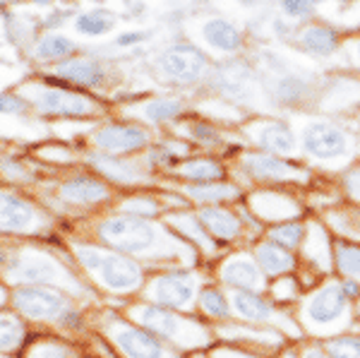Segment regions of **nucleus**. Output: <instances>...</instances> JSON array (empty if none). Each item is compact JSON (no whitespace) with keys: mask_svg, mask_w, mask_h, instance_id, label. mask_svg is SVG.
Instances as JSON below:
<instances>
[{"mask_svg":"<svg viewBox=\"0 0 360 358\" xmlns=\"http://www.w3.org/2000/svg\"><path fill=\"white\" fill-rule=\"evenodd\" d=\"M154 72L166 84L176 87H195L205 82L212 72V60L205 51L193 41H176L166 46L154 58Z\"/></svg>","mask_w":360,"mask_h":358,"instance_id":"nucleus-1","label":"nucleus"},{"mask_svg":"<svg viewBox=\"0 0 360 358\" xmlns=\"http://www.w3.org/2000/svg\"><path fill=\"white\" fill-rule=\"evenodd\" d=\"M264 58H266L264 70H269L271 77L266 79V82H262V87L274 106L300 108L303 103H307L312 96H315L317 84H315V77H312V75L288 70L283 58L276 53H264Z\"/></svg>","mask_w":360,"mask_h":358,"instance_id":"nucleus-2","label":"nucleus"},{"mask_svg":"<svg viewBox=\"0 0 360 358\" xmlns=\"http://www.w3.org/2000/svg\"><path fill=\"white\" fill-rule=\"evenodd\" d=\"M22 96H27L29 106H34L39 113L56 115V118H86V115H94L98 108L91 96L51 84H25Z\"/></svg>","mask_w":360,"mask_h":358,"instance_id":"nucleus-3","label":"nucleus"},{"mask_svg":"<svg viewBox=\"0 0 360 358\" xmlns=\"http://www.w3.org/2000/svg\"><path fill=\"white\" fill-rule=\"evenodd\" d=\"M193 39L202 51L226 58H236L245 51L248 37L233 20L224 15H207L202 20H197V25L193 27Z\"/></svg>","mask_w":360,"mask_h":358,"instance_id":"nucleus-4","label":"nucleus"},{"mask_svg":"<svg viewBox=\"0 0 360 358\" xmlns=\"http://www.w3.org/2000/svg\"><path fill=\"white\" fill-rule=\"evenodd\" d=\"M98 234L111 248H118V250L125 252H147L159 243V234H156L152 224L132 215L108 219V222L101 224Z\"/></svg>","mask_w":360,"mask_h":358,"instance_id":"nucleus-5","label":"nucleus"},{"mask_svg":"<svg viewBox=\"0 0 360 358\" xmlns=\"http://www.w3.org/2000/svg\"><path fill=\"white\" fill-rule=\"evenodd\" d=\"M209 84L217 94H221L224 99L236 101V103H250L257 87V70L255 65H250L248 60H243L240 56L226 58L217 70L209 72Z\"/></svg>","mask_w":360,"mask_h":358,"instance_id":"nucleus-6","label":"nucleus"},{"mask_svg":"<svg viewBox=\"0 0 360 358\" xmlns=\"http://www.w3.org/2000/svg\"><path fill=\"white\" fill-rule=\"evenodd\" d=\"M300 147L317 161H336L348 154V135L341 125L327 120H310L300 132Z\"/></svg>","mask_w":360,"mask_h":358,"instance_id":"nucleus-7","label":"nucleus"},{"mask_svg":"<svg viewBox=\"0 0 360 358\" xmlns=\"http://www.w3.org/2000/svg\"><path fill=\"white\" fill-rule=\"evenodd\" d=\"M344 32L336 29L334 25L324 20H307L303 25L295 27L293 34V46L300 53L319 58V60H329V58L341 53V46H344Z\"/></svg>","mask_w":360,"mask_h":358,"instance_id":"nucleus-8","label":"nucleus"},{"mask_svg":"<svg viewBox=\"0 0 360 358\" xmlns=\"http://www.w3.org/2000/svg\"><path fill=\"white\" fill-rule=\"evenodd\" d=\"M91 142H94L96 152L123 157V154H135L149 147L152 135L147 128L135 123H108L91 135Z\"/></svg>","mask_w":360,"mask_h":358,"instance_id":"nucleus-9","label":"nucleus"},{"mask_svg":"<svg viewBox=\"0 0 360 358\" xmlns=\"http://www.w3.org/2000/svg\"><path fill=\"white\" fill-rule=\"evenodd\" d=\"M250 137L259 147V152L276 157H291L298 149V137L286 120H259L250 125Z\"/></svg>","mask_w":360,"mask_h":358,"instance_id":"nucleus-10","label":"nucleus"},{"mask_svg":"<svg viewBox=\"0 0 360 358\" xmlns=\"http://www.w3.org/2000/svg\"><path fill=\"white\" fill-rule=\"evenodd\" d=\"M53 75L75 87H86V89H98L108 79L106 65L89 56H70L65 60L56 63Z\"/></svg>","mask_w":360,"mask_h":358,"instance_id":"nucleus-11","label":"nucleus"},{"mask_svg":"<svg viewBox=\"0 0 360 358\" xmlns=\"http://www.w3.org/2000/svg\"><path fill=\"white\" fill-rule=\"evenodd\" d=\"M8 272L15 281H27V284H53L65 276L60 264L44 252H22L13 260Z\"/></svg>","mask_w":360,"mask_h":358,"instance_id":"nucleus-12","label":"nucleus"},{"mask_svg":"<svg viewBox=\"0 0 360 358\" xmlns=\"http://www.w3.org/2000/svg\"><path fill=\"white\" fill-rule=\"evenodd\" d=\"M13 298L17 308L27 317H34V320H60V315L68 310L65 301L56 291H49V288H39V286L17 288Z\"/></svg>","mask_w":360,"mask_h":358,"instance_id":"nucleus-13","label":"nucleus"},{"mask_svg":"<svg viewBox=\"0 0 360 358\" xmlns=\"http://www.w3.org/2000/svg\"><path fill=\"white\" fill-rule=\"evenodd\" d=\"M243 171L250 173L252 178L264 183H281V181H295V178H303L305 173L295 169L293 164H288L283 157L266 152H250L243 154Z\"/></svg>","mask_w":360,"mask_h":358,"instance_id":"nucleus-14","label":"nucleus"},{"mask_svg":"<svg viewBox=\"0 0 360 358\" xmlns=\"http://www.w3.org/2000/svg\"><path fill=\"white\" fill-rule=\"evenodd\" d=\"M98 276H101L103 286L113 288V291H130L142 281V272L130 257H120L113 252H106L98 264Z\"/></svg>","mask_w":360,"mask_h":358,"instance_id":"nucleus-15","label":"nucleus"},{"mask_svg":"<svg viewBox=\"0 0 360 358\" xmlns=\"http://www.w3.org/2000/svg\"><path fill=\"white\" fill-rule=\"evenodd\" d=\"M195 296V279L185 272H171L161 276L154 286V298L168 308H185Z\"/></svg>","mask_w":360,"mask_h":358,"instance_id":"nucleus-16","label":"nucleus"},{"mask_svg":"<svg viewBox=\"0 0 360 358\" xmlns=\"http://www.w3.org/2000/svg\"><path fill=\"white\" fill-rule=\"evenodd\" d=\"M346 310V293L341 286H324L307 303V317L315 325H332Z\"/></svg>","mask_w":360,"mask_h":358,"instance_id":"nucleus-17","label":"nucleus"},{"mask_svg":"<svg viewBox=\"0 0 360 358\" xmlns=\"http://www.w3.org/2000/svg\"><path fill=\"white\" fill-rule=\"evenodd\" d=\"M115 342L127 358H166V351L159 344V339H154L149 332L135 330V327L120 330L115 334Z\"/></svg>","mask_w":360,"mask_h":358,"instance_id":"nucleus-18","label":"nucleus"},{"mask_svg":"<svg viewBox=\"0 0 360 358\" xmlns=\"http://www.w3.org/2000/svg\"><path fill=\"white\" fill-rule=\"evenodd\" d=\"M60 195L63 200L75 202V205H96L108 198V188L91 176H75L60 186Z\"/></svg>","mask_w":360,"mask_h":358,"instance_id":"nucleus-19","label":"nucleus"},{"mask_svg":"<svg viewBox=\"0 0 360 358\" xmlns=\"http://www.w3.org/2000/svg\"><path fill=\"white\" fill-rule=\"evenodd\" d=\"M89 164L94 166L98 173H103L106 178H111L113 183H137L144 178V173L139 171L137 164L123 161L120 157L113 154H103V152H91L89 154Z\"/></svg>","mask_w":360,"mask_h":358,"instance_id":"nucleus-20","label":"nucleus"},{"mask_svg":"<svg viewBox=\"0 0 360 358\" xmlns=\"http://www.w3.org/2000/svg\"><path fill=\"white\" fill-rule=\"evenodd\" d=\"M34 224L32 205L0 190V231H25Z\"/></svg>","mask_w":360,"mask_h":358,"instance_id":"nucleus-21","label":"nucleus"},{"mask_svg":"<svg viewBox=\"0 0 360 358\" xmlns=\"http://www.w3.org/2000/svg\"><path fill=\"white\" fill-rule=\"evenodd\" d=\"M183 113H185V103L176 99V96H156V99H149L135 106L137 118H142L144 123H152V125L176 120Z\"/></svg>","mask_w":360,"mask_h":358,"instance_id":"nucleus-22","label":"nucleus"},{"mask_svg":"<svg viewBox=\"0 0 360 358\" xmlns=\"http://www.w3.org/2000/svg\"><path fill=\"white\" fill-rule=\"evenodd\" d=\"M75 51H77V44L70 37L58 34V32H49L37 41L32 56L41 63H60V60H65V58L75 56Z\"/></svg>","mask_w":360,"mask_h":358,"instance_id":"nucleus-23","label":"nucleus"},{"mask_svg":"<svg viewBox=\"0 0 360 358\" xmlns=\"http://www.w3.org/2000/svg\"><path fill=\"white\" fill-rule=\"evenodd\" d=\"M72 27L79 37H89V39L106 37V34H111L115 27V15L106 8L84 10V13H79L75 17Z\"/></svg>","mask_w":360,"mask_h":358,"instance_id":"nucleus-24","label":"nucleus"},{"mask_svg":"<svg viewBox=\"0 0 360 358\" xmlns=\"http://www.w3.org/2000/svg\"><path fill=\"white\" fill-rule=\"evenodd\" d=\"M221 276L226 284L245 288V291H255L262 286V274H259L257 264L248 257H233L231 262H226Z\"/></svg>","mask_w":360,"mask_h":358,"instance_id":"nucleus-25","label":"nucleus"},{"mask_svg":"<svg viewBox=\"0 0 360 358\" xmlns=\"http://www.w3.org/2000/svg\"><path fill=\"white\" fill-rule=\"evenodd\" d=\"M178 173L183 178H190V181H197V183H214V181H221V178L226 176V169L219 164L217 159L195 157V159L180 161Z\"/></svg>","mask_w":360,"mask_h":358,"instance_id":"nucleus-26","label":"nucleus"},{"mask_svg":"<svg viewBox=\"0 0 360 358\" xmlns=\"http://www.w3.org/2000/svg\"><path fill=\"white\" fill-rule=\"evenodd\" d=\"M139 320H142V325L147 327L149 332L159 334V337H166V339L178 337L180 327H183L180 317H176L173 313H168L166 308H156V305H149V308H144L142 315H139Z\"/></svg>","mask_w":360,"mask_h":358,"instance_id":"nucleus-27","label":"nucleus"},{"mask_svg":"<svg viewBox=\"0 0 360 358\" xmlns=\"http://www.w3.org/2000/svg\"><path fill=\"white\" fill-rule=\"evenodd\" d=\"M200 222H202V226L212 231L217 238H226V241L236 238L238 231H240V222H238L229 210H219V207H207V210H202Z\"/></svg>","mask_w":360,"mask_h":358,"instance_id":"nucleus-28","label":"nucleus"},{"mask_svg":"<svg viewBox=\"0 0 360 358\" xmlns=\"http://www.w3.org/2000/svg\"><path fill=\"white\" fill-rule=\"evenodd\" d=\"M257 260L264 267V272H271V274L286 272V269L293 267V257L288 255V250L281 245H276V243L259 245L257 248Z\"/></svg>","mask_w":360,"mask_h":358,"instance_id":"nucleus-29","label":"nucleus"},{"mask_svg":"<svg viewBox=\"0 0 360 358\" xmlns=\"http://www.w3.org/2000/svg\"><path fill=\"white\" fill-rule=\"evenodd\" d=\"M233 305L238 310V315H243L245 320H266L271 315V305L262 301L259 296H255L252 291H238L233 296Z\"/></svg>","mask_w":360,"mask_h":358,"instance_id":"nucleus-30","label":"nucleus"},{"mask_svg":"<svg viewBox=\"0 0 360 358\" xmlns=\"http://www.w3.org/2000/svg\"><path fill=\"white\" fill-rule=\"evenodd\" d=\"M188 195L195 198L197 202H207V205H214V202L221 200H231L238 195V190L229 183H200V186H188Z\"/></svg>","mask_w":360,"mask_h":358,"instance_id":"nucleus-31","label":"nucleus"},{"mask_svg":"<svg viewBox=\"0 0 360 358\" xmlns=\"http://www.w3.org/2000/svg\"><path fill=\"white\" fill-rule=\"evenodd\" d=\"M276 8L281 17L303 25L307 20H315L317 0H276Z\"/></svg>","mask_w":360,"mask_h":358,"instance_id":"nucleus-32","label":"nucleus"},{"mask_svg":"<svg viewBox=\"0 0 360 358\" xmlns=\"http://www.w3.org/2000/svg\"><path fill=\"white\" fill-rule=\"evenodd\" d=\"M25 337V330H22L20 320L13 315H0V351L15 349L17 344Z\"/></svg>","mask_w":360,"mask_h":358,"instance_id":"nucleus-33","label":"nucleus"},{"mask_svg":"<svg viewBox=\"0 0 360 358\" xmlns=\"http://www.w3.org/2000/svg\"><path fill=\"white\" fill-rule=\"evenodd\" d=\"M190 140L202 144V147H217L219 142H221V132L214 128L212 123H207V120H195V123H190Z\"/></svg>","mask_w":360,"mask_h":358,"instance_id":"nucleus-34","label":"nucleus"},{"mask_svg":"<svg viewBox=\"0 0 360 358\" xmlns=\"http://www.w3.org/2000/svg\"><path fill=\"white\" fill-rule=\"evenodd\" d=\"M303 236H305V229L300 226V224H281V226H276L271 231V241H274L276 245L286 248V250L298 245Z\"/></svg>","mask_w":360,"mask_h":358,"instance_id":"nucleus-35","label":"nucleus"},{"mask_svg":"<svg viewBox=\"0 0 360 358\" xmlns=\"http://www.w3.org/2000/svg\"><path fill=\"white\" fill-rule=\"evenodd\" d=\"M336 262H339V269L351 276H358L360 279V248L353 245H339L336 248Z\"/></svg>","mask_w":360,"mask_h":358,"instance_id":"nucleus-36","label":"nucleus"},{"mask_svg":"<svg viewBox=\"0 0 360 358\" xmlns=\"http://www.w3.org/2000/svg\"><path fill=\"white\" fill-rule=\"evenodd\" d=\"M332 358H360V337H339L329 342Z\"/></svg>","mask_w":360,"mask_h":358,"instance_id":"nucleus-37","label":"nucleus"},{"mask_svg":"<svg viewBox=\"0 0 360 358\" xmlns=\"http://www.w3.org/2000/svg\"><path fill=\"white\" fill-rule=\"evenodd\" d=\"M202 308H205L209 315H219V317L229 315V303H226V298L219 291H214V288L202 291Z\"/></svg>","mask_w":360,"mask_h":358,"instance_id":"nucleus-38","label":"nucleus"},{"mask_svg":"<svg viewBox=\"0 0 360 358\" xmlns=\"http://www.w3.org/2000/svg\"><path fill=\"white\" fill-rule=\"evenodd\" d=\"M123 210L127 212V215L144 219V217H154L156 212H159V205H156L154 200H149V198H132V200L125 202Z\"/></svg>","mask_w":360,"mask_h":358,"instance_id":"nucleus-39","label":"nucleus"},{"mask_svg":"<svg viewBox=\"0 0 360 358\" xmlns=\"http://www.w3.org/2000/svg\"><path fill=\"white\" fill-rule=\"evenodd\" d=\"M27 111H29V101L25 99V96L8 94V91H3V94H0V113L25 115Z\"/></svg>","mask_w":360,"mask_h":358,"instance_id":"nucleus-40","label":"nucleus"},{"mask_svg":"<svg viewBox=\"0 0 360 358\" xmlns=\"http://www.w3.org/2000/svg\"><path fill=\"white\" fill-rule=\"evenodd\" d=\"M149 37H152V34L144 32V29H127V32H120L118 37H115V46H118V49H135V46L147 41Z\"/></svg>","mask_w":360,"mask_h":358,"instance_id":"nucleus-41","label":"nucleus"},{"mask_svg":"<svg viewBox=\"0 0 360 358\" xmlns=\"http://www.w3.org/2000/svg\"><path fill=\"white\" fill-rule=\"evenodd\" d=\"M341 53L348 58L356 70H360V34H353V37L344 39V46H341Z\"/></svg>","mask_w":360,"mask_h":358,"instance_id":"nucleus-42","label":"nucleus"},{"mask_svg":"<svg viewBox=\"0 0 360 358\" xmlns=\"http://www.w3.org/2000/svg\"><path fill=\"white\" fill-rule=\"evenodd\" d=\"M173 222L178 224L180 229L185 231V234L190 236V238H197L200 241L202 245H209V241L205 238V234H202V231H207L205 226H202V224H197L195 219H188V217H180V219H173Z\"/></svg>","mask_w":360,"mask_h":358,"instance_id":"nucleus-43","label":"nucleus"},{"mask_svg":"<svg viewBox=\"0 0 360 358\" xmlns=\"http://www.w3.org/2000/svg\"><path fill=\"white\" fill-rule=\"evenodd\" d=\"M271 32H274V37L281 39V41H293L295 27L291 25V20H286V17L278 15L271 20Z\"/></svg>","mask_w":360,"mask_h":358,"instance_id":"nucleus-44","label":"nucleus"},{"mask_svg":"<svg viewBox=\"0 0 360 358\" xmlns=\"http://www.w3.org/2000/svg\"><path fill=\"white\" fill-rule=\"evenodd\" d=\"M32 358H68V349L60 344H41L32 351Z\"/></svg>","mask_w":360,"mask_h":358,"instance_id":"nucleus-45","label":"nucleus"},{"mask_svg":"<svg viewBox=\"0 0 360 358\" xmlns=\"http://www.w3.org/2000/svg\"><path fill=\"white\" fill-rule=\"evenodd\" d=\"M346 188L351 190L353 198L360 200V169L353 171V173H348V176H346Z\"/></svg>","mask_w":360,"mask_h":358,"instance_id":"nucleus-46","label":"nucleus"},{"mask_svg":"<svg viewBox=\"0 0 360 358\" xmlns=\"http://www.w3.org/2000/svg\"><path fill=\"white\" fill-rule=\"evenodd\" d=\"M60 320H63V325H68V327H77L79 325V315L75 313V310H65V313L60 315Z\"/></svg>","mask_w":360,"mask_h":358,"instance_id":"nucleus-47","label":"nucleus"},{"mask_svg":"<svg viewBox=\"0 0 360 358\" xmlns=\"http://www.w3.org/2000/svg\"><path fill=\"white\" fill-rule=\"evenodd\" d=\"M341 291H344L346 296H358L360 288H358L356 281H344V284H341Z\"/></svg>","mask_w":360,"mask_h":358,"instance_id":"nucleus-48","label":"nucleus"},{"mask_svg":"<svg viewBox=\"0 0 360 358\" xmlns=\"http://www.w3.org/2000/svg\"><path fill=\"white\" fill-rule=\"evenodd\" d=\"M305 358H324V356H322V351H307Z\"/></svg>","mask_w":360,"mask_h":358,"instance_id":"nucleus-49","label":"nucleus"},{"mask_svg":"<svg viewBox=\"0 0 360 358\" xmlns=\"http://www.w3.org/2000/svg\"><path fill=\"white\" fill-rule=\"evenodd\" d=\"M224 358H257V356H248V354H226Z\"/></svg>","mask_w":360,"mask_h":358,"instance_id":"nucleus-50","label":"nucleus"},{"mask_svg":"<svg viewBox=\"0 0 360 358\" xmlns=\"http://www.w3.org/2000/svg\"><path fill=\"white\" fill-rule=\"evenodd\" d=\"M79 3H91V5H101V3H106V0H79Z\"/></svg>","mask_w":360,"mask_h":358,"instance_id":"nucleus-51","label":"nucleus"},{"mask_svg":"<svg viewBox=\"0 0 360 358\" xmlns=\"http://www.w3.org/2000/svg\"><path fill=\"white\" fill-rule=\"evenodd\" d=\"M336 3H341V5H348V3H356V0H336Z\"/></svg>","mask_w":360,"mask_h":358,"instance_id":"nucleus-52","label":"nucleus"},{"mask_svg":"<svg viewBox=\"0 0 360 358\" xmlns=\"http://www.w3.org/2000/svg\"><path fill=\"white\" fill-rule=\"evenodd\" d=\"M0 303H3V288H0Z\"/></svg>","mask_w":360,"mask_h":358,"instance_id":"nucleus-53","label":"nucleus"},{"mask_svg":"<svg viewBox=\"0 0 360 358\" xmlns=\"http://www.w3.org/2000/svg\"><path fill=\"white\" fill-rule=\"evenodd\" d=\"M0 262H3V252H0Z\"/></svg>","mask_w":360,"mask_h":358,"instance_id":"nucleus-54","label":"nucleus"}]
</instances>
